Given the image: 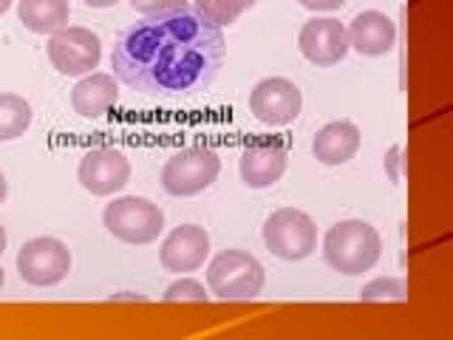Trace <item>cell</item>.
<instances>
[{"label":"cell","instance_id":"obj_21","mask_svg":"<svg viewBox=\"0 0 453 340\" xmlns=\"http://www.w3.org/2000/svg\"><path fill=\"white\" fill-rule=\"evenodd\" d=\"M162 298H165L167 304H176V301H196V304H204L210 295H207V290H204V283H198L196 278H179V281L170 283Z\"/></svg>","mask_w":453,"mask_h":340},{"label":"cell","instance_id":"obj_14","mask_svg":"<svg viewBox=\"0 0 453 340\" xmlns=\"http://www.w3.org/2000/svg\"><path fill=\"white\" fill-rule=\"evenodd\" d=\"M349 49L363 57H382L394 49L396 42V26L386 12H360L346 28Z\"/></svg>","mask_w":453,"mask_h":340},{"label":"cell","instance_id":"obj_12","mask_svg":"<svg viewBox=\"0 0 453 340\" xmlns=\"http://www.w3.org/2000/svg\"><path fill=\"white\" fill-rule=\"evenodd\" d=\"M210 255V236L198 224H181L162 241L159 261L167 273H193Z\"/></svg>","mask_w":453,"mask_h":340},{"label":"cell","instance_id":"obj_6","mask_svg":"<svg viewBox=\"0 0 453 340\" xmlns=\"http://www.w3.org/2000/svg\"><path fill=\"white\" fill-rule=\"evenodd\" d=\"M221 174V159L210 148H181L162 167V188L170 196L188 198L204 193Z\"/></svg>","mask_w":453,"mask_h":340},{"label":"cell","instance_id":"obj_15","mask_svg":"<svg viewBox=\"0 0 453 340\" xmlns=\"http://www.w3.org/2000/svg\"><path fill=\"white\" fill-rule=\"evenodd\" d=\"M360 128L349 122V120H337V122H329L323 125L320 131L311 139V153H315V159L323 162V165H346L349 159H354V153L360 151Z\"/></svg>","mask_w":453,"mask_h":340},{"label":"cell","instance_id":"obj_10","mask_svg":"<svg viewBox=\"0 0 453 340\" xmlns=\"http://www.w3.org/2000/svg\"><path fill=\"white\" fill-rule=\"evenodd\" d=\"M77 179L91 196H113L131 179V162L117 148H91L77 165Z\"/></svg>","mask_w":453,"mask_h":340},{"label":"cell","instance_id":"obj_7","mask_svg":"<svg viewBox=\"0 0 453 340\" xmlns=\"http://www.w3.org/2000/svg\"><path fill=\"white\" fill-rule=\"evenodd\" d=\"M49 60L51 66L65 77H85L99 66V57H103V42L91 32V28L82 26H65L60 32H54L49 37Z\"/></svg>","mask_w":453,"mask_h":340},{"label":"cell","instance_id":"obj_19","mask_svg":"<svg viewBox=\"0 0 453 340\" xmlns=\"http://www.w3.org/2000/svg\"><path fill=\"white\" fill-rule=\"evenodd\" d=\"M258 0H193V9L212 26H233L241 14L252 9Z\"/></svg>","mask_w":453,"mask_h":340},{"label":"cell","instance_id":"obj_9","mask_svg":"<svg viewBox=\"0 0 453 340\" xmlns=\"http://www.w3.org/2000/svg\"><path fill=\"white\" fill-rule=\"evenodd\" d=\"M301 108H303V94L287 77H266L250 91V111L264 125L273 128L292 125L301 117Z\"/></svg>","mask_w":453,"mask_h":340},{"label":"cell","instance_id":"obj_2","mask_svg":"<svg viewBox=\"0 0 453 340\" xmlns=\"http://www.w3.org/2000/svg\"><path fill=\"white\" fill-rule=\"evenodd\" d=\"M382 255V238L372 224L363 219L337 221L326 230L323 259L340 275H363Z\"/></svg>","mask_w":453,"mask_h":340},{"label":"cell","instance_id":"obj_3","mask_svg":"<svg viewBox=\"0 0 453 340\" xmlns=\"http://www.w3.org/2000/svg\"><path fill=\"white\" fill-rule=\"evenodd\" d=\"M264 267L247 250H224L207 267V287L221 301H252L264 290Z\"/></svg>","mask_w":453,"mask_h":340},{"label":"cell","instance_id":"obj_23","mask_svg":"<svg viewBox=\"0 0 453 340\" xmlns=\"http://www.w3.org/2000/svg\"><path fill=\"white\" fill-rule=\"evenodd\" d=\"M309 12H337L346 6V0H297Z\"/></svg>","mask_w":453,"mask_h":340},{"label":"cell","instance_id":"obj_13","mask_svg":"<svg viewBox=\"0 0 453 340\" xmlns=\"http://www.w3.org/2000/svg\"><path fill=\"white\" fill-rule=\"evenodd\" d=\"M287 165H289V153L280 142H255V145L244 148L238 159L241 182L252 190L273 188L287 174Z\"/></svg>","mask_w":453,"mask_h":340},{"label":"cell","instance_id":"obj_16","mask_svg":"<svg viewBox=\"0 0 453 340\" xmlns=\"http://www.w3.org/2000/svg\"><path fill=\"white\" fill-rule=\"evenodd\" d=\"M117 99H119L117 80L105 74V71H96V74L91 71V74H85L74 89H71V108L85 120L105 117V113L117 105Z\"/></svg>","mask_w":453,"mask_h":340},{"label":"cell","instance_id":"obj_28","mask_svg":"<svg viewBox=\"0 0 453 340\" xmlns=\"http://www.w3.org/2000/svg\"><path fill=\"white\" fill-rule=\"evenodd\" d=\"M4 281H6V278H4V267H0V290H4Z\"/></svg>","mask_w":453,"mask_h":340},{"label":"cell","instance_id":"obj_11","mask_svg":"<svg viewBox=\"0 0 453 340\" xmlns=\"http://www.w3.org/2000/svg\"><path fill=\"white\" fill-rule=\"evenodd\" d=\"M297 49H301V54L311 66H337L349 54L346 26L334 18H311L303 23L301 35H297Z\"/></svg>","mask_w":453,"mask_h":340},{"label":"cell","instance_id":"obj_1","mask_svg":"<svg viewBox=\"0 0 453 340\" xmlns=\"http://www.w3.org/2000/svg\"><path fill=\"white\" fill-rule=\"evenodd\" d=\"M226 42L193 6L148 14L125 28L111 68L127 89L148 97H193L219 77Z\"/></svg>","mask_w":453,"mask_h":340},{"label":"cell","instance_id":"obj_8","mask_svg":"<svg viewBox=\"0 0 453 340\" xmlns=\"http://www.w3.org/2000/svg\"><path fill=\"white\" fill-rule=\"evenodd\" d=\"M18 273L32 287H54L71 269V252L60 238L40 236L26 241L18 252Z\"/></svg>","mask_w":453,"mask_h":340},{"label":"cell","instance_id":"obj_18","mask_svg":"<svg viewBox=\"0 0 453 340\" xmlns=\"http://www.w3.org/2000/svg\"><path fill=\"white\" fill-rule=\"evenodd\" d=\"M32 125V105L20 94H0V142L20 139Z\"/></svg>","mask_w":453,"mask_h":340},{"label":"cell","instance_id":"obj_20","mask_svg":"<svg viewBox=\"0 0 453 340\" xmlns=\"http://www.w3.org/2000/svg\"><path fill=\"white\" fill-rule=\"evenodd\" d=\"M408 298V287L405 281L400 278H374L372 283H365L363 292H360V301H405Z\"/></svg>","mask_w":453,"mask_h":340},{"label":"cell","instance_id":"obj_17","mask_svg":"<svg viewBox=\"0 0 453 340\" xmlns=\"http://www.w3.org/2000/svg\"><path fill=\"white\" fill-rule=\"evenodd\" d=\"M18 18L28 32L54 35L68 26L71 6H68V0H20Z\"/></svg>","mask_w":453,"mask_h":340},{"label":"cell","instance_id":"obj_5","mask_svg":"<svg viewBox=\"0 0 453 340\" xmlns=\"http://www.w3.org/2000/svg\"><path fill=\"white\" fill-rule=\"evenodd\" d=\"M264 244L283 261H303L318 250V224L303 210L280 207L264 221Z\"/></svg>","mask_w":453,"mask_h":340},{"label":"cell","instance_id":"obj_24","mask_svg":"<svg viewBox=\"0 0 453 340\" xmlns=\"http://www.w3.org/2000/svg\"><path fill=\"white\" fill-rule=\"evenodd\" d=\"M85 6H91V9H108V6H117L119 0H82Z\"/></svg>","mask_w":453,"mask_h":340},{"label":"cell","instance_id":"obj_26","mask_svg":"<svg viewBox=\"0 0 453 340\" xmlns=\"http://www.w3.org/2000/svg\"><path fill=\"white\" fill-rule=\"evenodd\" d=\"M6 230H4V227H0V255H4V250H6Z\"/></svg>","mask_w":453,"mask_h":340},{"label":"cell","instance_id":"obj_22","mask_svg":"<svg viewBox=\"0 0 453 340\" xmlns=\"http://www.w3.org/2000/svg\"><path fill=\"white\" fill-rule=\"evenodd\" d=\"M131 6L148 18V14H162V12H173V9L188 6V0H131Z\"/></svg>","mask_w":453,"mask_h":340},{"label":"cell","instance_id":"obj_4","mask_svg":"<svg viewBox=\"0 0 453 340\" xmlns=\"http://www.w3.org/2000/svg\"><path fill=\"white\" fill-rule=\"evenodd\" d=\"M103 221L113 238L125 241V244L145 247L153 244L165 230V212L159 205L142 196H122L113 198L103 210Z\"/></svg>","mask_w":453,"mask_h":340},{"label":"cell","instance_id":"obj_27","mask_svg":"<svg viewBox=\"0 0 453 340\" xmlns=\"http://www.w3.org/2000/svg\"><path fill=\"white\" fill-rule=\"evenodd\" d=\"M9 6H12V0H0V14H6Z\"/></svg>","mask_w":453,"mask_h":340},{"label":"cell","instance_id":"obj_25","mask_svg":"<svg viewBox=\"0 0 453 340\" xmlns=\"http://www.w3.org/2000/svg\"><path fill=\"white\" fill-rule=\"evenodd\" d=\"M6 196H9V182H6V176L0 174V205L6 202Z\"/></svg>","mask_w":453,"mask_h":340}]
</instances>
